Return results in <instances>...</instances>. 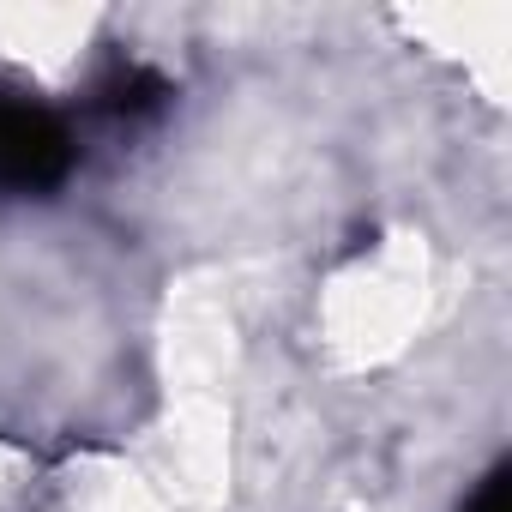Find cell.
<instances>
[{"mask_svg": "<svg viewBox=\"0 0 512 512\" xmlns=\"http://www.w3.org/2000/svg\"><path fill=\"white\" fill-rule=\"evenodd\" d=\"M79 169V133L61 109L0 91V199H49Z\"/></svg>", "mask_w": 512, "mask_h": 512, "instance_id": "1", "label": "cell"}, {"mask_svg": "<svg viewBox=\"0 0 512 512\" xmlns=\"http://www.w3.org/2000/svg\"><path fill=\"white\" fill-rule=\"evenodd\" d=\"M97 97H103V109H109V115L139 121V115H157V109L169 103V79H163V73H151V67H139V61H121V67L97 85Z\"/></svg>", "mask_w": 512, "mask_h": 512, "instance_id": "2", "label": "cell"}, {"mask_svg": "<svg viewBox=\"0 0 512 512\" xmlns=\"http://www.w3.org/2000/svg\"><path fill=\"white\" fill-rule=\"evenodd\" d=\"M506 488H512V470H506V464H494V470L476 482V494L464 500V512H506Z\"/></svg>", "mask_w": 512, "mask_h": 512, "instance_id": "3", "label": "cell"}]
</instances>
